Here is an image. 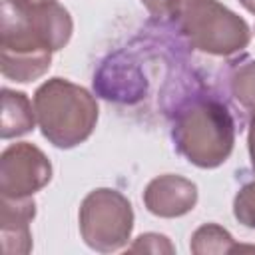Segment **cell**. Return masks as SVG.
Wrapping results in <instances>:
<instances>
[{"mask_svg":"<svg viewBox=\"0 0 255 255\" xmlns=\"http://www.w3.org/2000/svg\"><path fill=\"white\" fill-rule=\"evenodd\" d=\"M239 4L247 10V12H251V14H255V0H239Z\"/></svg>","mask_w":255,"mask_h":255,"instance_id":"18","label":"cell"},{"mask_svg":"<svg viewBox=\"0 0 255 255\" xmlns=\"http://www.w3.org/2000/svg\"><path fill=\"white\" fill-rule=\"evenodd\" d=\"M171 2L173 0H141V4L147 8L151 16H167Z\"/></svg>","mask_w":255,"mask_h":255,"instance_id":"16","label":"cell"},{"mask_svg":"<svg viewBox=\"0 0 255 255\" xmlns=\"http://www.w3.org/2000/svg\"><path fill=\"white\" fill-rule=\"evenodd\" d=\"M34 124H36V112L28 96L24 92L2 88V122H0L2 139L26 135L34 129Z\"/></svg>","mask_w":255,"mask_h":255,"instance_id":"11","label":"cell"},{"mask_svg":"<svg viewBox=\"0 0 255 255\" xmlns=\"http://www.w3.org/2000/svg\"><path fill=\"white\" fill-rule=\"evenodd\" d=\"M247 147H249V157H251V167L255 171V112L249 120V131H247Z\"/></svg>","mask_w":255,"mask_h":255,"instance_id":"17","label":"cell"},{"mask_svg":"<svg viewBox=\"0 0 255 255\" xmlns=\"http://www.w3.org/2000/svg\"><path fill=\"white\" fill-rule=\"evenodd\" d=\"M197 185L181 175L163 173L153 177L143 189V205L155 217H181L197 203Z\"/></svg>","mask_w":255,"mask_h":255,"instance_id":"7","label":"cell"},{"mask_svg":"<svg viewBox=\"0 0 255 255\" xmlns=\"http://www.w3.org/2000/svg\"><path fill=\"white\" fill-rule=\"evenodd\" d=\"M171 20L185 40L209 56H233L251 42L249 24L219 0H173Z\"/></svg>","mask_w":255,"mask_h":255,"instance_id":"3","label":"cell"},{"mask_svg":"<svg viewBox=\"0 0 255 255\" xmlns=\"http://www.w3.org/2000/svg\"><path fill=\"white\" fill-rule=\"evenodd\" d=\"M26 4H42V2H50V0H22Z\"/></svg>","mask_w":255,"mask_h":255,"instance_id":"19","label":"cell"},{"mask_svg":"<svg viewBox=\"0 0 255 255\" xmlns=\"http://www.w3.org/2000/svg\"><path fill=\"white\" fill-rule=\"evenodd\" d=\"M80 235L84 243L100 253L120 251L133 231V209L129 199L112 187L90 191L80 203Z\"/></svg>","mask_w":255,"mask_h":255,"instance_id":"5","label":"cell"},{"mask_svg":"<svg viewBox=\"0 0 255 255\" xmlns=\"http://www.w3.org/2000/svg\"><path fill=\"white\" fill-rule=\"evenodd\" d=\"M129 253H175V247L171 241L161 233H141L129 247Z\"/></svg>","mask_w":255,"mask_h":255,"instance_id":"15","label":"cell"},{"mask_svg":"<svg viewBox=\"0 0 255 255\" xmlns=\"http://www.w3.org/2000/svg\"><path fill=\"white\" fill-rule=\"evenodd\" d=\"M36 217L34 197H6L0 199V239L2 251L8 255L30 253L32 233L30 223Z\"/></svg>","mask_w":255,"mask_h":255,"instance_id":"8","label":"cell"},{"mask_svg":"<svg viewBox=\"0 0 255 255\" xmlns=\"http://www.w3.org/2000/svg\"><path fill=\"white\" fill-rule=\"evenodd\" d=\"M34 112L42 135L60 149L84 143L98 124V102L82 86L50 78L34 92Z\"/></svg>","mask_w":255,"mask_h":255,"instance_id":"2","label":"cell"},{"mask_svg":"<svg viewBox=\"0 0 255 255\" xmlns=\"http://www.w3.org/2000/svg\"><path fill=\"white\" fill-rule=\"evenodd\" d=\"M52 179L48 155L28 141L8 145L0 155V195L32 197Z\"/></svg>","mask_w":255,"mask_h":255,"instance_id":"6","label":"cell"},{"mask_svg":"<svg viewBox=\"0 0 255 255\" xmlns=\"http://www.w3.org/2000/svg\"><path fill=\"white\" fill-rule=\"evenodd\" d=\"M94 88L106 100L135 102L145 94V78L131 64H104L94 80Z\"/></svg>","mask_w":255,"mask_h":255,"instance_id":"10","label":"cell"},{"mask_svg":"<svg viewBox=\"0 0 255 255\" xmlns=\"http://www.w3.org/2000/svg\"><path fill=\"white\" fill-rule=\"evenodd\" d=\"M26 8H28V16L34 30L52 52L62 50L70 42L74 32V22L70 12L62 4H58L56 0H50L42 4H26Z\"/></svg>","mask_w":255,"mask_h":255,"instance_id":"9","label":"cell"},{"mask_svg":"<svg viewBox=\"0 0 255 255\" xmlns=\"http://www.w3.org/2000/svg\"><path fill=\"white\" fill-rule=\"evenodd\" d=\"M235 245H237L235 239L225 227L217 223H203L193 231L189 249L195 255H213V253L223 255V253H233Z\"/></svg>","mask_w":255,"mask_h":255,"instance_id":"12","label":"cell"},{"mask_svg":"<svg viewBox=\"0 0 255 255\" xmlns=\"http://www.w3.org/2000/svg\"><path fill=\"white\" fill-rule=\"evenodd\" d=\"M229 90L239 106L255 112V60H247L231 72Z\"/></svg>","mask_w":255,"mask_h":255,"instance_id":"13","label":"cell"},{"mask_svg":"<svg viewBox=\"0 0 255 255\" xmlns=\"http://www.w3.org/2000/svg\"><path fill=\"white\" fill-rule=\"evenodd\" d=\"M233 215L241 225L255 229V181L241 185L239 191L235 193Z\"/></svg>","mask_w":255,"mask_h":255,"instance_id":"14","label":"cell"},{"mask_svg":"<svg viewBox=\"0 0 255 255\" xmlns=\"http://www.w3.org/2000/svg\"><path fill=\"white\" fill-rule=\"evenodd\" d=\"M52 50L34 30L28 8L20 0H2L0 12V68L12 82H34L52 66Z\"/></svg>","mask_w":255,"mask_h":255,"instance_id":"4","label":"cell"},{"mask_svg":"<svg viewBox=\"0 0 255 255\" xmlns=\"http://www.w3.org/2000/svg\"><path fill=\"white\" fill-rule=\"evenodd\" d=\"M235 120L225 102L213 96H193L171 124V139L179 155L201 169L227 161L235 143Z\"/></svg>","mask_w":255,"mask_h":255,"instance_id":"1","label":"cell"}]
</instances>
